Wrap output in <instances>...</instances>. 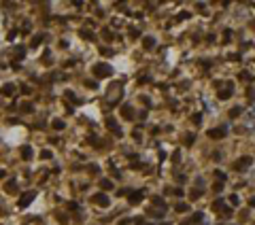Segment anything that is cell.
<instances>
[{
    "mask_svg": "<svg viewBox=\"0 0 255 225\" xmlns=\"http://www.w3.org/2000/svg\"><path fill=\"white\" fill-rule=\"evenodd\" d=\"M230 202L236 206V204H238V195H230Z\"/></svg>",
    "mask_w": 255,
    "mask_h": 225,
    "instance_id": "obj_27",
    "label": "cell"
},
{
    "mask_svg": "<svg viewBox=\"0 0 255 225\" xmlns=\"http://www.w3.org/2000/svg\"><path fill=\"white\" fill-rule=\"evenodd\" d=\"M13 85H4V87H2V94H13Z\"/></svg>",
    "mask_w": 255,
    "mask_h": 225,
    "instance_id": "obj_19",
    "label": "cell"
},
{
    "mask_svg": "<svg viewBox=\"0 0 255 225\" xmlns=\"http://www.w3.org/2000/svg\"><path fill=\"white\" fill-rule=\"evenodd\" d=\"M41 40H43V34H39V36H34V38H32V47H36V45H39Z\"/></svg>",
    "mask_w": 255,
    "mask_h": 225,
    "instance_id": "obj_20",
    "label": "cell"
},
{
    "mask_svg": "<svg viewBox=\"0 0 255 225\" xmlns=\"http://www.w3.org/2000/svg\"><path fill=\"white\" fill-rule=\"evenodd\" d=\"M34 195H36L34 191H28L26 195H21V200H19V208H26V206H28L32 200H34Z\"/></svg>",
    "mask_w": 255,
    "mask_h": 225,
    "instance_id": "obj_4",
    "label": "cell"
},
{
    "mask_svg": "<svg viewBox=\"0 0 255 225\" xmlns=\"http://www.w3.org/2000/svg\"><path fill=\"white\" fill-rule=\"evenodd\" d=\"M41 157H43V159H51V151H43Z\"/></svg>",
    "mask_w": 255,
    "mask_h": 225,
    "instance_id": "obj_22",
    "label": "cell"
},
{
    "mask_svg": "<svg viewBox=\"0 0 255 225\" xmlns=\"http://www.w3.org/2000/svg\"><path fill=\"white\" fill-rule=\"evenodd\" d=\"M121 117H123V119H134V110H132V106H130V104H123L121 106Z\"/></svg>",
    "mask_w": 255,
    "mask_h": 225,
    "instance_id": "obj_5",
    "label": "cell"
},
{
    "mask_svg": "<svg viewBox=\"0 0 255 225\" xmlns=\"http://www.w3.org/2000/svg\"><path fill=\"white\" fill-rule=\"evenodd\" d=\"M230 96H232V85L227 83V87L219 92V98H221V100H225V98H230Z\"/></svg>",
    "mask_w": 255,
    "mask_h": 225,
    "instance_id": "obj_8",
    "label": "cell"
},
{
    "mask_svg": "<svg viewBox=\"0 0 255 225\" xmlns=\"http://www.w3.org/2000/svg\"><path fill=\"white\" fill-rule=\"evenodd\" d=\"M240 113H242V110H240V108L236 106V108H232V110H230V117H232V119H236V117L240 115Z\"/></svg>",
    "mask_w": 255,
    "mask_h": 225,
    "instance_id": "obj_15",
    "label": "cell"
},
{
    "mask_svg": "<svg viewBox=\"0 0 255 225\" xmlns=\"http://www.w3.org/2000/svg\"><path fill=\"white\" fill-rule=\"evenodd\" d=\"M21 110H24V113L26 110H32V104H21Z\"/></svg>",
    "mask_w": 255,
    "mask_h": 225,
    "instance_id": "obj_26",
    "label": "cell"
},
{
    "mask_svg": "<svg viewBox=\"0 0 255 225\" xmlns=\"http://www.w3.org/2000/svg\"><path fill=\"white\" fill-rule=\"evenodd\" d=\"M200 195H202V189H193L191 191V197H200Z\"/></svg>",
    "mask_w": 255,
    "mask_h": 225,
    "instance_id": "obj_23",
    "label": "cell"
},
{
    "mask_svg": "<svg viewBox=\"0 0 255 225\" xmlns=\"http://www.w3.org/2000/svg\"><path fill=\"white\" fill-rule=\"evenodd\" d=\"M94 74L96 77H111V66H106V64H96Z\"/></svg>",
    "mask_w": 255,
    "mask_h": 225,
    "instance_id": "obj_2",
    "label": "cell"
},
{
    "mask_svg": "<svg viewBox=\"0 0 255 225\" xmlns=\"http://www.w3.org/2000/svg\"><path fill=\"white\" fill-rule=\"evenodd\" d=\"M230 38H232V32H230V30H225V32H223V42H227Z\"/></svg>",
    "mask_w": 255,
    "mask_h": 225,
    "instance_id": "obj_21",
    "label": "cell"
},
{
    "mask_svg": "<svg viewBox=\"0 0 255 225\" xmlns=\"http://www.w3.org/2000/svg\"><path fill=\"white\" fill-rule=\"evenodd\" d=\"M0 179H4V170H0Z\"/></svg>",
    "mask_w": 255,
    "mask_h": 225,
    "instance_id": "obj_28",
    "label": "cell"
},
{
    "mask_svg": "<svg viewBox=\"0 0 255 225\" xmlns=\"http://www.w3.org/2000/svg\"><path fill=\"white\" fill-rule=\"evenodd\" d=\"M106 125L111 127L113 132H115V136H121V130H119V127H117V123H115V119H111V117H108V119H106Z\"/></svg>",
    "mask_w": 255,
    "mask_h": 225,
    "instance_id": "obj_7",
    "label": "cell"
},
{
    "mask_svg": "<svg viewBox=\"0 0 255 225\" xmlns=\"http://www.w3.org/2000/svg\"><path fill=\"white\" fill-rule=\"evenodd\" d=\"M100 187H102V189H104V191H108V189H113V181H100Z\"/></svg>",
    "mask_w": 255,
    "mask_h": 225,
    "instance_id": "obj_10",
    "label": "cell"
},
{
    "mask_svg": "<svg viewBox=\"0 0 255 225\" xmlns=\"http://www.w3.org/2000/svg\"><path fill=\"white\" fill-rule=\"evenodd\" d=\"M143 42H145V47H147V49H151V47L155 45V38H153V36H147V38H145Z\"/></svg>",
    "mask_w": 255,
    "mask_h": 225,
    "instance_id": "obj_12",
    "label": "cell"
},
{
    "mask_svg": "<svg viewBox=\"0 0 255 225\" xmlns=\"http://www.w3.org/2000/svg\"><path fill=\"white\" fill-rule=\"evenodd\" d=\"M53 127H55V130H64V121L55 119V121H53Z\"/></svg>",
    "mask_w": 255,
    "mask_h": 225,
    "instance_id": "obj_17",
    "label": "cell"
},
{
    "mask_svg": "<svg viewBox=\"0 0 255 225\" xmlns=\"http://www.w3.org/2000/svg\"><path fill=\"white\" fill-rule=\"evenodd\" d=\"M240 79H245V81H251V77H249V72H240Z\"/></svg>",
    "mask_w": 255,
    "mask_h": 225,
    "instance_id": "obj_24",
    "label": "cell"
},
{
    "mask_svg": "<svg viewBox=\"0 0 255 225\" xmlns=\"http://www.w3.org/2000/svg\"><path fill=\"white\" fill-rule=\"evenodd\" d=\"M153 204H155V206H162V208H166V202H164V200H160V197H153Z\"/></svg>",
    "mask_w": 255,
    "mask_h": 225,
    "instance_id": "obj_16",
    "label": "cell"
},
{
    "mask_svg": "<svg viewBox=\"0 0 255 225\" xmlns=\"http://www.w3.org/2000/svg\"><path fill=\"white\" fill-rule=\"evenodd\" d=\"M4 189H7V193H15V191H17V185H15V183H7Z\"/></svg>",
    "mask_w": 255,
    "mask_h": 225,
    "instance_id": "obj_14",
    "label": "cell"
},
{
    "mask_svg": "<svg viewBox=\"0 0 255 225\" xmlns=\"http://www.w3.org/2000/svg\"><path fill=\"white\" fill-rule=\"evenodd\" d=\"M185 210H189L187 204H177V212H185Z\"/></svg>",
    "mask_w": 255,
    "mask_h": 225,
    "instance_id": "obj_18",
    "label": "cell"
},
{
    "mask_svg": "<svg viewBox=\"0 0 255 225\" xmlns=\"http://www.w3.org/2000/svg\"><path fill=\"white\" fill-rule=\"evenodd\" d=\"M221 189H223V183H217V185L213 187V191H221Z\"/></svg>",
    "mask_w": 255,
    "mask_h": 225,
    "instance_id": "obj_25",
    "label": "cell"
},
{
    "mask_svg": "<svg viewBox=\"0 0 255 225\" xmlns=\"http://www.w3.org/2000/svg\"><path fill=\"white\" fill-rule=\"evenodd\" d=\"M91 200H94V204H98V206H102V208H106L108 204H111V200H108L104 193H96Z\"/></svg>",
    "mask_w": 255,
    "mask_h": 225,
    "instance_id": "obj_3",
    "label": "cell"
},
{
    "mask_svg": "<svg viewBox=\"0 0 255 225\" xmlns=\"http://www.w3.org/2000/svg\"><path fill=\"white\" fill-rule=\"evenodd\" d=\"M223 136H225V130H223V127H215V130L208 132V138H215V140H217V138H223Z\"/></svg>",
    "mask_w": 255,
    "mask_h": 225,
    "instance_id": "obj_6",
    "label": "cell"
},
{
    "mask_svg": "<svg viewBox=\"0 0 255 225\" xmlns=\"http://www.w3.org/2000/svg\"><path fill=\"white\" fill-rule=\"evenodd\" d=\"M21 155H24V159H30L32 157V149L30 147H24V149H21Z\"/></svg>",
    "mask_w": 255,
    "mask_h": 225,
    "instance_id": "obj_13",
    "label": "cell"
},
{
    "mask_svg": "<svg viewBox=\"0 0 255 225\" xmlns=\"http://www.w3.org/2000/svg\"><path fill=\"white\" fill-rule=\"evenodd\" d=\"M251 164H253V157H249V155H247V157H240V159H238V162L234 164V170H238V172H242V170H247V168H249Z\"/></svg>",
    "mask_w": 255,
    "mask_h": 225,
    "instance_id": "obj_1",
    "label": "cell"
},
{
    "mask_svg": "<svg viewBox=\"0 0 255 225\" xmlns=\"http://www.w3.org/2000/svg\"><path fill=\"white\" fill-rule=\"evenodd\" d=\"M213 210H225V208H223V200H215L213 202Z\"/></svg>",
    "mask_w": 255,
    "mask_h": 225,
    "instance_id": "obj_11",
    "label": "cell"
},
{
    "mask_svg": "<svg viewBox=\"0 0 255 225\" xmlns=\"http://www.w3.org/2000/svg\"><path fill=\"white\" fill-rule=\"evenodd\" d=\"M140 197H143V191H134V193L130 195V202H132V204H136V202H140Z\"/></svg>",
    "mask_w": 255,
    "mask_h": 225,
    "instance_id": "obj_9",
    "label": "cell"
}]
</instances>
